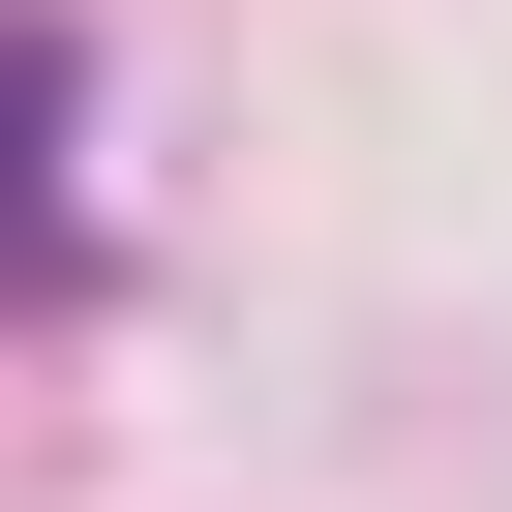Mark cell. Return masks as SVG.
Returning <instances> with one entry per match:
<instances>
[]
</instances>
